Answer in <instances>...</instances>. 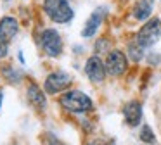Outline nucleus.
<instances>
[{"instance_id": "obj_14", "label": "nucleus", "mask_w": 161, "mask_h": 145, "mask_svg": "<svg viewBox=\"0 0 161 145\" xmlns=\"http://www.w3.org/2000/svg\"><path fill=\"white\" fill-rule=\"evenodd\" d=\"M139 138L140 142H144V143H156V135H154V131L151 130L149 124H142V128H140V133H139Z\"/></svg>"}, {"instance_id": "obj_12", "label": "nucleus", "mask_w": 161, "mask_h": 145, "mask_svg": "<svg viewBox=\"0 0 161 145\" xmlns=\"http://www.w3.org/2000/svg\"><path fill=\"white\" fill-rule=\"evenodd\" d=\"M153 7L154 0H137L132 9V14L137 21H147L153 16Z\"/></svg>"}, {"instance_id": "obj_4", "label": "nucleus", "mask_w": 161, "mask_h": 145, "mask_svg": "<svg viewBox=\"0 0 161 145\" xmlns=\"http://www.w3.org/2000/svg\"><path fill=\"white\" fill-rule=\"evenodd\" d=\"M73 83V76L66 71H52L43 81V92L49 93V95H56L61 93L64 90L69 88V85Z\"/></svg>"}, {"instance_id": "obj_1", "label": "nucleus", "mask_w": 161, "mask_h": 145, "mask_svg": "<svg viewBox=\"0 0 161 145\" xmlns=\"http://www.w3.org/2000/svg\"><path fill=\"white\" fill-rule=\"evenodd\" d=\"M59 104L64 110L73 114H85L94 110V102L87 93L80 90H68L59 97Z\"/></svg>"}, {"instance_id": "obj_9", "label": "nucleus", "mask_w": 161, "mask_h": 145, "mask_svg": "<svg viewBox=\"0 0 161 145\" xmlns=\"http://www.w3.org/2000/svg\"><path fill=\"white\" fill-rule=\"evenodd\" d=\"M104 16H106V9H104V7H97V9L90 14V17L87 19V23H85L83 30H81V36H83V38L94 36V35L97 33V30L101 28Z\"/></svg>"}, {"instance_id": "obj_11", "label": "nucleus", "mask_w": 161, "mask_h": 145, "mask_svg": "<svg viewBox=\"0 0 161 145\" xmlns=\"http://www.w3.org/2000/svg\"><path fill=\"white\" fill-rule=\"evenodd\" d=\"M19 31V23L11 16H4L0 19V38L4 41H11Z\"/></svg>"}, {"instance_id": "obj_6", "label": "nucleus", "mask_w": 161, "mask_h": 145, "mask_svg": "<svg viewBox=\"0 0 161 145\" xmlns=\"http://www.w3.org/2000/svg\"><path fill=\"white\" fill-rule=\"evenodd\" d=\"M40 45L49 57H59L63 54V38H61L59 31L52 30V28H47V30L42 31Z\"/></svg>"}, {"instance_id": "obj_10", "label": "nucleus", "mask_w": 161, "mask_h": 145, "mask_svg": "<svg viewBox=\"0 0 161 145\" xmlns=\"http://www.w3.org/2000/svg\"><path fill=\"white\" fill-rule=\"evenodd\" d=\"M26 97H28V102L35 107L36 110H45L47 107V97H45V92H42L36 83H31L26 90Z\"/></svg>"}, {"instance_id": "obj_13", "label": "nucleus", "mask_w": 161, "mask_h": 145, "mask_svg": "<svg viewBox=\"0 0 161 145\" xmlns=\"http://www.w3.org/2000/svg\"><path fill=\"white\" fill-rule=\"evenodd\" d=\"M144 50H146V48H142L135 40H133V41H130V43H128L126 55H128L133 62H139V61H142V57H144Z\"/></svg>"}, {"instance_id": "obj_19", "label": "nucleus", "mask_w": 161, "mask_h": 145, "mask_svg": "<svg viewBox=\"0 0 161 145\" xmlns=\"http://www.w3.org/2000/svg\"><path fill=\"white\" fill-rule=\"evenodd\" d=\"M2 100H4V92L0 90V107H2Z\"/></svg>"}, {"instance_id": "obj_15", "label": "nucleus", "mask_w": 161, "mask_h": 145, "mask_svg": "<svg viewBox=\"0 0 161 145\" xmlns=\"http://www.w3.org/2000/svg\"><path fill=\"white\" fill-rule=\"evenodd\" d=\"M2 72H4V76H5V79H7L11 85H19L21 83V72L19 71H16V69H12V67H4L2 69Z\"/></svg>"}, {"instance_id": "obj_16", "label": "nucleus", "mask_w": 161, "mask_h": 145, "mask_svg": "<svg viewBox=\"0 0 161 145\" xmlns=\"http://www.w3.org/2000/svg\"><path fill=\"white\" fill-rule=\"evenodd\" d=\"M95 55H99V54H104V52H109V41H108V38H101V40H97L95 41Z\"/></svg>"}, {"instance_id": "obj_17", "label": "nucleus", "mask_w": 161, "mask_h": 145, "mask_svg": "<svg viewBox=\"0 0 161 145\" xmlns=\"http://www.w3.org/2000/svg\"><path fill=\"white\" fill-rule=\"evenodd\" d=\"M85 145H116V142L113 138H92Z\"/></svg>"}, {"instance_id": "obj_3", "label": "nucleus", "mask_w": 161, "mask_h": 145, "mask_svg": "<svg viewBox=\"0 0 161 145\" xmlns=\"http://www.w3.org/2000/svg\"><path fill=\"white\" fill-rule=\"evenodd\" d=\"M43 10L49 16V19L57 24L69 23L75 16L73 9L68 3V0H45L43 2Z\"/></svg>"}, {"instance_id": "obj_20", "label": "nucleus", "mask_w": 161, "mask_h": 145, "mask_svg": "<svg viewBox=\"0 0 161 145\" xmlns=\"http://www.w3.org/2000/svg\"><path fill=\"white\" fill-rule=\"evenodd\" d=\"M61 145H63V143H61Z\"/></svg>"}, {"instance_id": "obj_7", "label": "nucleus", "mask_w": 161, "mask_h": 145, "mask_svg": "<svg viewBox=\"0 0 161 145\" xmlns=\"http://www.w3.org/2000/svg\"><path fill=\"white\" fill-rule=\"evenodd\" d=\"M85 74L95 85H99V83H102L106 79V76H108L106 64L102 62V59L99 55H92V57L87 59V62H85Z\"/></svg>"}, {"instance_id": "obj_8", "label": "nucleus", "mask_w": 161, "mask_h": 145, "mask_svg": "<svg viewBox=\"0 0 161 145\" xmlns=\"http://www.w3.org/2000/svg\"><path fill=\"white\" fill-rule=\"evenodd\" d=\"M123 117H125L126 126L137 128L142 121V104L137 100H130L123 105Z\"/></svg>"}, {"instance_id": "obj_2", "label": "nucleus", "mask_w": 161, "mask_h": 145, "mask_svg": "<svg viewBox=\"0 0 161 145\" xmlns=\"http://www.w3.org/2000/svg\"><path fill=\"white\" fill-rule=\"evenodd\" d=\"M161 38V21L159 17H151L144 23V26L137 31L135 41L142 48H149L153 45L158 43V40Z\"/></svg>"}, {"instance_id": "obj_5", "label": "nucleus", "mask_w": 161, "mask_h": 145, "mask_svg": "<svg viewBox=\"0 0 161 145\" xmlns=\"http://www.w3.org/2000/svg\"><path fill=\"white\" fill-rule=\"evenodd\" d=\"M106 71H108L109 76H114V78H118V76H123L126 72V69H128V57H126L125 52L121 50H109L108 55H106Z\"/></svg>"}, {"instance_id": "obj_18", "label": "nucleus", "mask_w": 161, "mask_h": 145, "mask_svg": "<svg viewBox=\"0 0 161 145\" xmlns=\"http://www.w3.org/2000/svg\"><path fill=\"white\" fill-rule=\"evenodd\" d=\"M9 54V43L0 38V59H5Z\"/></svg>"}]
</instances>
